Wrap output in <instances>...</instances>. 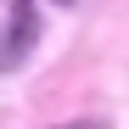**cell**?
<instances>
[{
  "label": "cell",
  "mask_w": 129,
  "mask_h": 129,
  "mask_svg": "<svg viewBox=\"0 0 129 129\" xmlns=\"http://www.w3.org/2000/svg\"><path fill=\"white\" fill-rule=\"evenodd\" d=\"M62 129H101V123H62Z\"/></svg>",
  "instance_id": "cell-2"
},
{
  "label": "cell",
  "mask_w": 129,
  "mask_h": 129,
  "mask_svg": "<svg viewBox=\"0 0 129 129\" xmlns=\"http://www.w3.org/2000/svg\"><path fill=\"white\" fill-rule=\"evenodd\" d=\"M62 6H73V0H62Z\"/></svg>",
  "instance_id": "cell-3"
},
{
  "label": "cell",
  "mask_w": 129,
  "mask_h": 129,
  "mask_svg": "<svg viewBox=\"0 0 129 129\" xmlns=\"http://www.w3.org/2000/svg\"><path fill=\"white\" fill-rule=\"evenodd\" d=\"M34 39H39L34 0H0V73H11L34 51Z\"/></svg>",
  "instance_id": "cell-1"
}]
</instances>
